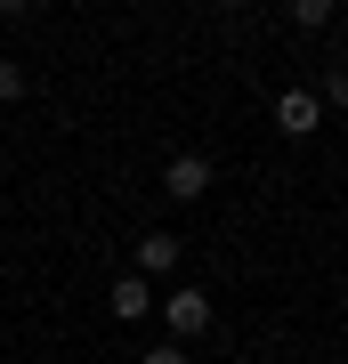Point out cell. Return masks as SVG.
Here are the masks:
<instances>
[{
	"label": "cell",
	"instance_id": "9",
	"mask_svg": "<svg viewBox=\"0 0 348 364\" xmlns=\"http://www.w3.org/2000/svg\"><path fill=\"white\" fill-rule=\"evenodd\" d=\"M138 364H186V348H179V340H162V348H146Z\"/></svg>",
	"mask_w": 348,
	"mask_h": 364
},
{
	"label": "cell",
	"instance_id": "1",
	"mask_svg": "<svg viewBox=\"0 0 348 364\" xmlns=\"http://www.w3.org/2000/svg\"><path fill=\"white\" fill-rule=\"evenodd\" d=\"M162 195H170V203H203V195H211V162H203V154H170Z\"/></svg>",
	"mask_w": 348,
	"mask_h": 364
},
{
	"label": "cell",
	"instance_id": "3",
	"mask_svg": "<svg viewBox=\"0 0 348 364\" xmlns=\"http://www.w3.org/2000/svg\"><path fill=\"white\" fill-rule=\"evenodd\" d=\"M162 324L179 332V340H203V332H211V299H203V291H170Z\"/></svg>",
	"mask_w": 348,
	"mask_h": 364
},
{
	"label": "cell",
	"instance_id": "4",
	"mask_svg": "<svg viewBox=\"0 0 348 364\" xmlns=\"http://www.w3.org/2000/svg\"><path fill=\"white\" fill-rule=\"evenodd\" d=\"M105 308H114V316H122V324H138V316H146V308H154V284H146V275H122V284H114V291H105Z\"/></svg>",
	"mask_w": 348,
	"mask_h": 364
},
{
	"label": "cell",
	"instance_id": "8",
	"mask_svg": "<svg viewBox=\"0 0 348 364\" xmlns=\"http://www.w3.org/2000/svg\"><path fill=\"white\" fill-rule=\"evenodd\" d=\"M9 97H25V65H0V105Z\"/></svg>",
	"mask_w": 348,
	"mask_h": 364
},
{
	"label": "cell",
	"instance_id": "5",
	"mask_svg": "<svg viewBox=\"0 0 348 364\" xmlns=\"http://www.w3.org/2000/svg\"><path fill=\"white\" fill-rule=\"evenodd\" d=\"M170 267H179V235H146V243H138V275H146V284H154V275H170Z\"/></svg>",
	"mask_w": 348,
	"mask_h": 364
},
{
	"label": "cell",
	"instance_id": "7",
	"mask_svg": "<svg viewBox=\"0 0 348 364\" xmlns=\"http://www.w3.org/2000/svg\"><path fill=\"white\" fill-rule=\"evenodd\" d=\"M324 105H348V65H332V73H324Z\"/></svg>",
	"mask_w": 348,
	"mask_h": 364
},
{
	"label": "cell",
	"instance_id": "2",
	"mask_svg": "<svg viewBox=\"0 0 348 364\" xmlns=\"http://www.w3.org/2000/svg\"><path fill=\"white\" fill-rule=\"evenodd\" d=\"M275 122H284V138H316L324 97H316V90H284V97H275Z\"/></svg>",
	"mask_w": 348,
	"mask_h": 364
},
{
	"label": "cell",
	"instance_id": "6",
	"mask_svg": "<svg viewBox=\"0 0 348 364\" xmlns=\"http://www.w3.org/2000/svg\"><path fill=\"white\" fill-rule=\"evenodd\" d=\"M292 25H300V33H316V25H332V0H300V9H292Z\"/></svg>",
	"mask_w": 348,
	"mask_h": 364
}]
</instances>
